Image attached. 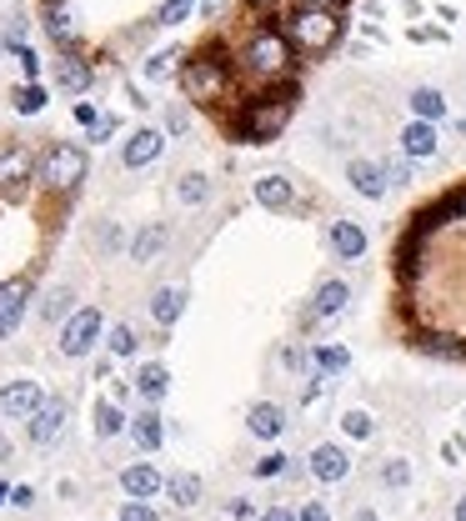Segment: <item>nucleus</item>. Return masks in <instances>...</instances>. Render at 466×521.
I'll list each match as a JSON object with an SVG mask.
<instances>
[{
    "mask_svg": "<svg viewBox=\"0 0 466 521\" xmlns=\"http://www.w3.org/2000/svg\"><path fill=\"white\" fill-rule=\"evenodd\" d=\"M281 35L296 41L301 51H331V45L341 41V21L331 11H321V5H311V11H296Z\"/></svg>",
    "mask_w": 466,
    "mask_h": 521,
    "instance_id": "f257e3e1",
    "label": "nucleus"
},
{
    "mask_svg": "<svg viewBox=\"0 0 466 521\" xmlns=\"http://www.w3.org/2000/svg\"><path fill=\"white\" fill-rule=\"evenodd\" d=\"M291 120V96H271V100H251L241 116V141H271L281 136Z\"/></svg>",
    "mask_w": 466,
    "mask_h": 521,
    "instance_id": "f03ea898",
    "label": "nucleus"
},
{
    "mask_svg": "<svg viewBox=\"0 0 466 521\" xmlns=\"http://www.w3.org/2000/svg\"><path fill=\"white\" fill-rule=\"evenodd\" d=\"M41 181L51 185V191H76V185L86 181V151L55 141L51 151H45V161H41Z\"/></svg>",
    "mask_w": 466,
    "mask_h": 521,
    "instance_id": "7ed1b4c3",
    "label": "nucleus"
},
{
    "mask_svg": "<svg viewBox=\"0 0 466 521\" xmlns=\"http://www.w3.org/2000/svg\"><path fill=\"white\" fill-rule=\"evenodd\" d=\"M286 65H291V41H286L281 31H261L256 41L246 45V71L251 76L276 81V76H286Z\"/></svg>",
    "mask_w": 466,
    "mask_h": 521,
    "instance_id": "20e7f679",
    "label": "nucleus"
},
{
    "mask_svg": "<svg viewBox=\"0 0 466 521\" xmlns=\"http://www.w3.org/2000/svg\"><path fill=\"white\" fill-rule=\"evenodd\" d=\"M100 326H106L100 306H81V311L61 326V356H86V351L100 341Z\"/></svg>",
    "mask_w": 466,
    "mask_h": 521,
    "instance_id": "39448f33",
    "label": "nucleus"
},
{
    "mask_svg": "<svg viewBox=\"0 0 466 521\" xmlns=\"http://www.w3.org/2000/svg\"><path fill=\"white\" fill-rule=\"evenodd\" d=\"M181 81H185V96L191 100H216L221 86H226V65L221 61H191Z\"/></svg>",
    "mask_w": 466,
    "mask_h": 521,
    "instance_id": "423d86ee",
    "label": "nucleus"
},
{
    "mask_svg": "<svg viewBox=\"0 0 466 521\" xmlns=\"http://www.w3.org/2000/svg\"><path fill=\"white\" fill-rule=\"evenodd\" d=\"M41 406H45V396H41L35 381H11V386H0V416H25V422H31Z\"/></svg>",
    "mask_w": 466,
    "mask_h": 521,
    "instance_id": "0eeeda50",
    "label": "nucleus"
},
{
    "mask_svg": "<svg viewBox=\"0 0 466 521\" xmlns=\"http://www.w3.org/2000/svg\"><path fill=\"white\" fill-rule=\"evenodd\" d=\"M161 151H166V136H161L156 126H141V130H136V136H130L126 146H120V161H126L130 171H141V166H151Z\"/></svg>",
    "mask_w": 466,
    "mask_h": 521,
    "instance_id": "6e6552de",
    "label": "nucleus"
},
{
    "mask_svg": "<svg viewBox=\"0 0 466 521\" xmlns=\"http://www.w3.org/2000/svg\"><path fill=\"white\" fill-rule=\"evenodd\" d=\"M311 477L316 481H347L351 477V456H347V446H337V441H321L311 451Z\"/></svg>",
    "mask_w": 466,
    "mask_h": 521,
    "instance_id": "1a4fd4ad",
    "label": "nucleus"
},
{
    "mask_svg": "<svg viewBox=\"0 0 466 521\" xmlns=\"http://www.w3.org/2000/svg\"><path fill=\"white\" fill-rule=\"evenodd\" d=\"M326 246H331V256H341V260H361L366 256V231H361L357 221H331Z\"/></svg>",
    "mask_w": 466,
    "mask_h": 521,
    "instance_id": "9d476101",
    "label": "nucleus"
},
{
    "mask_svg": "<svg viewBox=\"0 0 466 521\" xmlns=\"http://www.w3.org/2000/svg\"><path fill=\"white\" fill-rule=\"evenodd\" d=\"M120 487H126L130 501H151L156 491H166V477L151 467V461H136V467L120 471Z\"/></svg>",
    "mask_w": 466,
    "mask_h": 521,
    "instance_id": "9b49d317",
    "label": "nucleus"
},
{
    "mask_svg": "<svg viewBox=\"0 0 466 521\" xmlns=\"http://www.w3.org/2000/svg\"><path fill=\"white\" fill-rule=\"evenodd\" d=\"M25 296H31L25 281H0V341L25 321Z\"/></svg>",
    "mask_w": 466,
    "mask_h": 521,
    "instance_id": "f8f14e48",
    "label": "nucleus"
},
{
    "mask_svg": "<svg viewBox=\"0 0 466 521\" xmlns=\"http://www.w3.org/2000/svg\"><path fill=\"white\" fill-rule=\"evenodd\" d=\"M61 431H65V402H45L41 412L31 416V426H25V436H31L35 446H51Z\"/></svg>",
    "mask_w": 466,
    "mask_h": 521,
    "instance_id": "ddd939ff",
    "label": "nucleus"
},
{
    "mask_svg": "<svg viewBox=\"0 0 466 521\" xmlns=\"http://www.w3.org/2000/svg\"><path fill=\"white\" fill-rule=\"evenodd\" d=\"M246 431L251 436H261V441H276V436L286 431V412L276 402H256L246 412Z\"/></svg>",
    "mask_w": 466,
    "mask_h": 521,
    "instance_id": "4468645a",
    "label": "nucleus"
},
{
    "mask_svg": "<svg viewBox=\"0 0 466 521\" xmlns=\"http://www.w3.org/2000/svg\"><path fill=\"white\" fill-rule=\"evenodd\" d=\"M347 181H351V191L366 195V201H381V195H386V171H381L376 161H351Z\"/></svg>",
    "mask_w": 466,
    "mask_h": 521,
    "instance_id": "2eb2a0df",
    "label": "nucleus"
},
{
    "mask_svg": "<svg viewBox=\"0 0 466 521\" xmlns=\"http://www.w3.org/2000/svg\"><path fill=\"white\" fill-rule=\"evenodd\" d=\"M402 151H406V161H432V156L442 151V141H436V126L412 120V126L402 130Z\"/></svg>",
    "mask_w": 466,
    "mask_h": 521,
    "instance_id": "dca6fc26",
    "label": "nucleus"
},
{
    "mask_svg": "<svg viewBox=\"0 0 466 521\" xmlns=\"http://www.w3.org/2000/svg\"><path fill=\"white\" fill-rule=\"evenodd\" d=\"M347 301H351L347 281H321V286H316V296H311V321H326V316L347 311Z\"/></svg>",
    "mask_w": 466,
    "mask_h": 521,
    "instance_id": "f3484780",
    "label": "nucleus"
},
{
    "mask_svg": "<svg viewBox=\"0 0 466 521\" xmlns=\"http://www.w3.org/2000/svg\"><path fill=\"white\" fill-rule=\"evenodd\" d=\"M201 477L195 471H176V477H166V497H171V507H181V511H191V507H201Z\"/></svg>",
    "mask_w": 466,
    "mask_h": 521,
    "instance_id": "a211bd4d",
    "label": "nucleus"
},
{
    "mask_svg": "<svg viewBox=\"0 0 466 521\" xmlns=\"http://www.w3.org/2000/svg\"><path fill=\"white\" fill-rule=\"evenodd\" d=\"M256 201H261V206H266V211H281V206H291V201H296V191H291V181H286V175H261V181H256Z\"/></svg>",
    "mask_w": 466,
    "mask_h": 521,
    "instance_id": "6ab92c4d",
    "label": "nucleus"
},
{
    "mask_svg": "<svg viewBox=\"0 0 466 521\" xmlns=\"http://www.w3.org/2000/svg\"><path fill=\"white\" fill-rule=\"evenodd\" d=\"M181 311H185V291H181V286H161V291L151 296L156 326H176V321H181Z\"/></svg>",
    "mask_w": 466,
    "mask_h": 521,
    "instance_id": "aec40b11",
    "label": "nucleus"
},
{
    "mask_svg": "<svg viewBox=\"0 0 466 521\" xmlns=\"http://www.w3.org/2000/svg\"><path fill=\"white\" fill-rule=\"evenodd\" d=\"M136 391H141L146 402L156 406V402H161V396H166V391H171V371H166L161 361H146V366L136 371Z\"/></svg>",
    "mask_w": 466,
    "mask_h": 521,
    "instance_id": "412c9836",
    "label": "nucleus"
},
{
    "mask_svg": "<svg viewBox=\"0 0 466 521\" xmlns=\"http://www.w3.org/2000/svg\"><path fill=\"white\" fill-rule=\"evenodd\" d=\"M412 116L426 120V126H436V120L446 116V96H442L436 86H416V90H412Z\"/></svg>",
    "mask_w": 466,
    "mask_h": 521,
    "instance_id": "4be33fe9",
    "label": "nucleus"
},
{
    "mask_svg": "<svg viewBox=\"0 0 466 521\" xmlns=\"http://www.w3.org/2000/svg\"><path fill=\"white\" fill-rule=\"evenodd\" d=\"M45 31H51L55 45H76V21H71L61 0H45Z\"/></svg>",
    "mask_w": 466,
    "mask_h": 521,
    "instance_id": "5701e85b",
    "label": "nucleus"
},
{
    "mask_svg": "<svg viewBox=\"0 0 466 521\" xmlns=\"http://www.w3.org/2000/svg\"><path fill=\"white\" fill-rule=\"evenodd\" d=\"M90 422H96V436H100V441H116L120 431H130V422L120 416V406H116V402H96Z\"/></svg>",
    "mask_w": 466,
    "mask_h": 521,
    "instance_id": "b1692460",
    "label": "nucleus"
},
{
    "mask_svg": "<svg viewBox=\"0 0 466 521\" xmlns=\"http://www.w3.org/2000/svg\"><path fill=\"white\" fill-rule=\"evenodd\" d=\"M130 436H136V446H141V451H161L166 426H161V416H156V412H141L136 422H130Z\"/></svg>",
    "mask_w": 466,
    "mask_h": 521,
    "instance_id": "393cba45",
    "label": "nucleus"
},
{
    "mask_svg": "<svg viewBox=\"0 0 466 521\" xmlns=\"http://www.w3.org/2000/svg\"><path fill=\"white\" fill-rule=\"evenodd\" d=\"M166 246V226L156 221V226H146V231H136V241H130V260H156V251Z\"/></svg>",
    "mask_w": 466,
    "mask_h": 521,
    "instance_id": "a878e982",
    "label": "nucleus"
},
{
    "mask_svg": "<svg viewBox=\"0 0 466 521\" xmlns=\"http://www.w3.org/2000/svg\"><path fill=\"white\" fill-rule=\"evenodd\" d=\"M311 366L326 371V376H341V371H351V351L347 346H316L311 351Z\"/></svg>",
    "mask_w": 466,
    "mask_h": 521,
    "instance_id": "bb28decb",
    "label": "nucleus"
},
{
    "mask_svg": "<svg viewBox=\"0 0 466 521\" xmlns=\"http://www.w3.org/2000/svg\"><path fill=\"white\" fill-rule=\"evenodd\" d=\"M55 86H61V90H86L90 86V65L76 61V55L61 61V65H55Z\"/></svg>",
    "mask_w": 466,
    "mask_h": 521,
    "instance_id": "cd10ccee",
    "label": "nucleus"
},
{
    "mask_svg": "<svg viewBox=\"0 0 466 521\" xmlns=\"http://www.w3.org/2000/svg\"><path fill=\"white\" fill-rule=\"evenodd\" d=\"M176 195H181L185 206H201V201L211 195V181L201 171H191V175H181V181H176Z\"/></svg>",
    "mask_w": 466,
    "mask_h": 521,
    "instance_id": "c85d7f7f",
    "label": "nucleus"
},
{
    "mask_svg": "<svg viewBox=\"0 0 466 521\" xmlns=\"http://www.w3.org/2000/svg\"><path fill=\"white\" fill-rule=\"evenodd\" d=\"M71 301H76V296H71V286H55V291L41 301V316H45V321H61V316L71 321V316H76V311H71Z\"/></svg>",
    "mask_w": 466,
    "mask_h": 521,
    "instance_id": "c756f323",
    "label": "nucleus"
},
{
    "mask_svg": "<svg viewBox=\"0 0 466 521\" xmlns=\"http://www.w3.org/2000/svg\"><path fill=\"white\" fill-rule=\"evenodd\" d=\"M25 171H31V156H25L21 146H15V151H5V156H0V185H15V181H21Z\"/></svg>",
    "mask_w": 466,
    "mask_h": 521,
    "instance_id": "7c9ffc66",
    "label": "nucleus"
},
{
    "mask_svg": "<svg viewBox=\"0 0 466 521\" xmlns=\"http://www.w3.org/2000/svg\"><path fill=\"white\" fill-rule=\"evenodd\" d=\"M381 487H391V491H402L406 481H412V461H402V456H391V461H381Z\"/></svg>",
    "mask_w": 466,
    "mask_h": 521,
    "instance_id": "2f4dec72",
    "label": "nucleus"
},
{
    "mask_svg": "<svg viewBox=\"0 0 466 521\" xmlns=\"http://www.w3.org/2000/svg\"><path fill=\"white\" fill-rule=\"evenodd\" d=\"M251 477H261V481H276V477H286V456H281V451H266L261 461H251Z\"/></svg>",
    "mask_w": 466,
    "mask_h": 521,
    "instance_id": "473e14b6",
    "label": "nucleus"
},
{
    "mask_svg": "<svg viewBox=\"0 0 466 521\" xmlns=\"http://www.w3.org/2000/svg\"><path fill=\"white\" fill-rule=\"evenodd\" d=\"M341 431H347V436H357V441H366V436L376 431V422H371L366 412H347V416H341Z\"/></svg>",
    "mask_w": 466,
    "mask_h": 521,
    "instance_id": "72a5a7b5",
    "label": "nucleus"
},
{
    "mask_svg": "<svg viewBox=\"0 0 466 521\" xmlns=\"http://www.w3.org/2000/svg\"><path fill=\"white\" fill-rule=\"evenodd\" d=\"M41 106H45V90L35 86V81H31V86H21V90H15V110H21V116H35Z\"/></svg>",
    "mask_w": 466,
    "mask_h": 521,
    "instance_id": "f704fd0d",
    "label": "nucleus"
},
{
    "mask_svg": "<svg viewBox=\"0 0 466 521\" xmlns=\"http://www.w3.org/2000/svg\"><path fill=\"white\" fill-rule=\"evenodd\" d=\"M176 61H181L176 51H156L151 61H146V76H151V81H166V76L176 71Z\"/></svg>",
    "mask_w": 466,
    "mask_h": 521,
    "instance_id": "c9c22d12",
    "label": "nucleus"
},
{
    "mask_svg": "<svg viewBox=\"0 0 466 521\" xmlns=\"http://www.w3.org/2000/svg\"><path fill=\"white\" fill-rule=\"evenodd\" d=\"M110 356H136V331L130 326H110Z\"/></svg>",
    "mask_w": 466,
    "mask_h": 521,
    "instance_id": "e433bc0d",
    "label": "nucleus"
},
{
    "mask_svg": "<svg viewBox=\"0 0 466 521\" xmlns=\"http://www.w3.org/2000/svg\"><path fill=\"white\" fill-rule=\"evenodd\" d=\"M120 521H156V511H151V501H126V507H120Z\"/></svg>",
    "mask_w": 466,
    "mask_h": 521,
    "instance_id": "4c0bfd02",
    "label": "nucleus"
},
{
    "mask_svg": "<svg viewBox=\"0 0 466 521\" xmlns=\"http://www.w3.org/2000/svg\"><path fill=\"white\" fill-rule=\"evenodd\" d=\"M321 396H326V371H316V376L301 386V402H306V406H316Z\"/></svg>",
    "mask_w": 466,
    "mask_h": 521,
    "instance_id": "58836bf2",
    "label": "nucleus"
},
{
    "mask_svg": "<svg viewBox=\"0 0 466 521\" xmlns=\"http://www.w3.org/2000/svg\"><path fill=\"white\" fill-rule=\"evenodd\" d=\"M381 171H386V181H396V185H406V181H412V166H406L402 156H391V161L381 166Z\"/></svg>",
    "mask_w": 466,
    "mask_h": 521,
    "instance_id": "ea45409f",
    "label": "nucleus"
},
{
    "mask_svg": "<svg viewBox=\"0 0 466 521\" xmlns=\"http://www.w3.org/2000/svg\"><path fill=\"white\" fill-rule=\"evenodd\" d=\"M15 61H21V71H25V76H41V61H35V51H31V45H15Z\"/></svg>",
    "mask_w": 466,
    "mask_h": 521,
    "instance_id": "a19ab883",
    "label": "nucleus"
},
{
    "mask_svg": "<svg viewBox=\"0 0 466 521\" xmlns=\"http://www.w3.org/2000/svg\"><path fill=\"white\" fill-rule=\"evenodd\" d=\"M116 130H120V120H116V116H100L96 126H90V141L100 146V141H106V136H116Z\"/></svg>",
    "mask_w": 466,
    "mask_h": 521,
    "instance_id": "79ce46f5",
    "label": "nucleus"
},
{
    "mask_svg": "<svg viewBox=\"0 0 466 521\" xmlns=\"http://www.w3.org/2000/svg\"><path fill=\"white\" fill-rule=\"evenodd\" d=\"M442 456H446V461L456 467V461L466 456V436H446V441H442Z\"/></svg>",
    "mask_w": 466,
    "mask_h": 521,
    "instance_id": "37998d69",
    "label": "nucleus"
},
{
    "mask_svg": "<svg viewBox=\"0 0 466 521\" xmlns=\"http://www.w3.org/2000/svg\"><path fill=\"white\" fill-rule=\"evenodd\" d=\"M296 521H331V511H326V501H306V507L296 511Z\"/></svg>",
    "mask_w": 466,
    "mask_h": 521,
    "instance_id": "c03bdc74",
    "label": "nucleus"
},
{
    "mask_svg": "<svg viewBox=\"0 0 466 521\" xmlns=\"http://www.w3.org/2000/svg\"><path fill=\"white\" fill-rule=\"evenodd\" d=\"M11 507H35V487H11Z\"/></svg>",
    "mask_w": 466,
    "mask_h": 521,
    "instance_id": "a18cd8bd",
    "label": "nucleus"
},
{
    "mask_svg": "<svg viewBox=\"0 0 466 521\" xmlns=\"http://www.w3.org/2000/svg\"><path fill=\"white\" fill-rule=\"evenodd\" d=\"M185 126H191V116H185L181 106H171V116H166V130H176V136H181Z\"/></svg>",
    "mask_w": 466,
    "mask_h": 521,
    "instance_id": "49530a36",
    "label": "nucleus"
},
{
    "mask_svg": "<svg viewBox=\"0 0 466 521\" xmlns=\"http://www.w3.org/2000/svg\"><path fill=\"white\" fill-rule=\"evenodd\" d=\"M226 511H231V516H236V521H246V516H256V507H251V501H246V497H236V501H231V507H226Z\"/></svg>",
    "mask_w": 466,
    "mask_h": 521,
    "instance_id": "de8ad7c7",
    "label": "nucleus"
},
{
    "mask_svg": "<svg viewBox=\"0 0 466 521\" xmlns=\"http://www.w3.org/2000/svg\"><path fill=\"white\" fill-rule=\"evenodd\" d=\"M256 521H296V511H286V507H266Z\"/></svg>",
    "mask_w": 466,
    "mask_h": 521,
    "instance_id": "09e8293b",
    "label": "nucleus"
},
{
    "mask_svg": "<svg viewBox=\"0 0 466 521\" xmlns=\"http://www.w3.org/2000/svg\"><path fill=\"white\" fill-rule=\"evenodd\" d=\"M76 120H81V126H96L100 110H96V106H76Z\"/></svg>",
    "mask_w": 466,
    "mask_h": 521,
    "instance_id": "8fccbe9b",
    "label": "nucleus"
},
{
    "mask_svg": "<svg viewBox=\"0 0 466 521\" xmlns=\"http://www.w3.org/2000/svg\"><path fill=\"white\" fill-rule=\"evenodd\" d=\"M100 246H106V251H110V246H120V231H116V226H106V231H100Z\"/></svg>",
    "mask_w": 466,
    "mask_h": 521,
    "instance_id": "3c124183",
    "label": "nucleus"
},
{
    "mask_svg": "<svg viewBox=\"0 0 466 521\" xmlns=\"http://www.w3.org/2000/svg\"><path fill=\"white\" fill-rule=\"evenodd\" d=\"M452 521H466V497H456V511H452Z\"/></svg>",
    "mask_w": 466,
    "mask_h": 521,
    "instance_id": "603ef678",
    "label": "nucleus"
},
{
    "mask_svg": "<svg viewBox=\"0 0 466 521\" xmlns=\"http://www.w3.org/2000/svg\"><path fill=\"white\" fill-rule=\"evenodd\" d=\"M5 456H11V441H5V436H0V461H5Z\"/></svg>",
    "mask_w": 466,
    "mask_h": 521,
    "instance_id": "864d4df0",
    "label": "nucleus"
},
{
    "mask_svg": "<svg viewBox=\"0 0 466 521\" xmlns=\"http://www.w3.org/2000/svg\"><path fill=\"white\" fill-rule=\"evenodd\" d=\"M357 521H381V516H376V511H361V516H357Z\"/></svg>",
    "mask_w": 466,
    "mask_h": 521,
    "instance_id": "5fc2aeb1",
    "label": "nucleus"
},
{
    "mask_svg": "<svg viewBox=\"0 0 466 521\" xmlns=\"http://www.w3.org/2000/svg\"><path fill=\"white\" fill-rule=\"evenodd\" d=\"M246 5H256V11H266V5H271V0H246Z\"/></svg>",
    "mask_w": 466,
    "mask_h": 521,
    "instance_id": "6e6d98bb",
    "label": "nucleus"
},
{
    "mask_svg": "<svg viewBox=\"0 0 466 521\" xmlns=\"http://www.w3.org/2000/svg\"><path fill=\"white\" fill-rule=\"evenodd\" d=\"M456 130H461V141H466V116H461V120H456Z\"/></svg>",
    "mask_w": 466,
    "mask_h": 521,
    "instance_id": "4d7b16f0",
    "label": "nucleus"
},
{
    "mask_svg": "<svg viewBox=\"0 0 466 521\" xmlns=\"http://www.w3.org/2000/svg\"><path fill=\"white\" fill-rule=\"evenodd\" d=\"M5 497H11V487H5V481H0V501H5Z\"/></svg>",
    "mask_w": 466,
    "mask_h": 521,
    "instance_id": "13d9d810",
    "label": "nucleus"
},
{
    "mask_svg": "<svg viewBox=\"0 0 466 521\" xmlns=\"http://www.w3.org/2000/svg\"><path fill=\"white\" fill-rule=\"evenodd\" d=\"M316 5H331V0H316Z\"/></svg>",
    "mask_w": 466,
    "mask_h": 521,
    "instance_id": "bf43d9fd",
    "label": "nucleus"
}]
</instances>
